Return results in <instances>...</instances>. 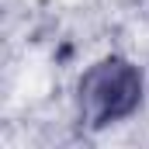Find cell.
<instances>
[{"label":"cell","instance_id":"cell-1","mask_svg":"<svg viewBox=\"0 0 149 149\" xmlns=\"http://www.w3.org/2000/svg\"><path fill=\"white\" fill-rule=\"evenodd\" d=\"M139 97H142V76L125 59L97 63L80 83V111H83V121L94 128L132 114Z\"/></svg>","mask_w":149,"mask_h":149}]
</instances>
